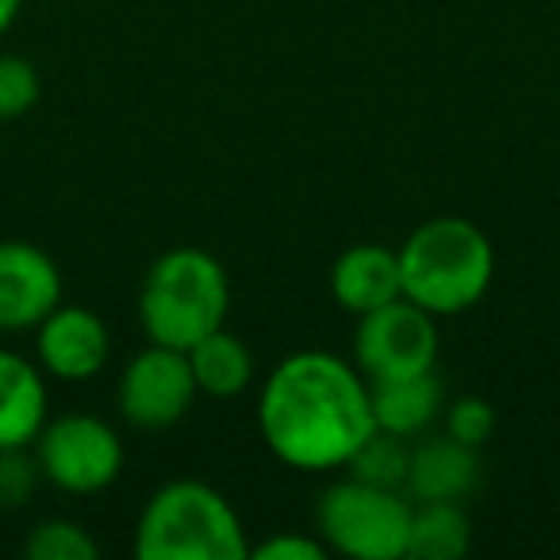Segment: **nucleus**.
Instances as JSON below:
<instances>
[{
  "label": "nucleus",
  "mask_w": 560,
  "mask_h": 560,
  "mask_svg": "<svg viewBox=\"0 0 560 560\" xmlns=\"http://www.w3.org/2000/svg\"><path fill=\"white\" fill-rule=\"evenodd\" d=\"M257 427L272 457L289 468L335 472L376 430L373 384L330 350L289 353L257 392Z\"/></svg>",
  "instance_id": "obj_1"
},
{
  "label": "nucleus",
  "mask_w": 560,
  "mask_h": 560,
  "mask_svg": "<svg viewBox=\"0 0 560 560\" xmlns=\"http://www.w3.org/2000/svg\"><path fill=\"white\" fill-rule=\"evenodd\" d=\"M399 277L411 304L427 307L434 319H450L488 296L495 280V246L472 219H427L399 246Z\"/></svg>",
  "instance_id": "obj_2"
},
{
  "label": "nucleus",
  "mask_w": 560,
  "mask_h": 560,
  "mask_svg": "<svg viewBox=\"0 0 560 560\" xmlns=\"http://www.w3.org/2000/svg\"><path fill=\"white\" fill-rule=\"evenodd\" d=\"M231 312V280L215 254L200 246H173L158 254L139 289V323L147 342L192 350L219 330Z\"/></svg>",
  "instance_id": "obj_3"
},
{
  "label": "nucleus",
  "mask_w": 560,
  "mask_h": 560,
  "mask_svg": "<svg viewBox=\"0 0 560 560\" xmlns=\"http://www.w3.org/2000/svg\"><path fill=\"white\" fill-rule=\"evenodd\" d=\"M139 560H242L249 537L238 511L203 480H170L147 499L135 526Z\"/></svg>",
  "instance_id": "obj_4"
},
{
  "label": "nucleus",
  "mask_w": 560,
  "mask_h": 560,
  "mask_svg": "<svg viewBox=\"0 0 560 560\" xmlns=\"http://www.w3.org/2000/svg\"><path fill=\"white\" fill-rule=\"evenodd\" d=\"M415 503L399 488H376L358 476L330 483L315 506V526L330 552L350 560L407 557Z\"/></svg>",
  "instance_id": "obj_5"
},
{
  "label": "nucleus",
  "mask_w": 560,
  "mask_h": 560,
  "mask_svg": "<svg viewBox=\"0 0 560 560\" xmlns=\"http://www.w3.org/2000/svg\"><path fill=\"white\" fill-rule=\"evenodd\" d=\"M32 453L39 460L43 480L66 495H96L124 472V438L108 419L96 415L47 419Z\"/></svg>",
  "instance_id": "obj_6"
},
{
  "label": "nucleus",
  "mask_w": 560,
  "mask_h": 560,
  "mask_svg": "<svg viewBox=\"0 0 560 560\" xmlns=\"http://www.w3.org/2000/svg\"><path fill=\"white\" fill-rule=\"evenodd\" d=\"M438 319L407 296L358 315L353 330V365L369 384L419 376L438 365Z\"/></svg>",
  "instance_id": "obj_7"
},
{
  "label": "nucleus",
  "mask_w": 560,
  "mask_h": 560,
  "mask_svg": "<svg viewBox=\"0 0 560 560\" xmlns=\"http://www.w3.org/2000/svg\"><path fill=\"white\" fill-rule=\"evenodd\" d=\"M196 376L185 350L150 342L124 365L116 384V407L139 430H170L192 411Z\"/></svg>",
  "instance_id": "obj_8"
},
{
  "label": "nucleus",
  "mask_w": 560,
  "mask_h": 560,
  "mask_svg": "<svg viewBox=\"0 0 560 560\" xmlns=\"http://www.w3.org/2000/svg\"><path fill=\"white\" fill-rule=\"evenodd\" d=\"M62 304V269L43 246L24 238L0 242V335L35 330Z\"/></svg>",
  "instance_id": "obj_9"
},
{
  "label": "nucleus",
  "mask_w": 560,
  "mask_h": 560,
  "mask_svg": "<svg viewBox=\"0 0 560 560\" xmlns=\"http://www.w3.org/2000/svg\"><path fill=\"white\" fill-rule=\"evenodd\" d=\"M112 358V330L93 307L58 304L35 327V361L47 376L66 384H85L104 373Z\"/></svg>",
  "instance_id": "obj_10"
},
{
  "label": "nucleus",
  "mask_w": 560,
  "mask_h": 560,
  "mask_svg": "<svg viewBox=\"0 0 560 560\" xmlns=\"http://www.w3.org/2000/svg\"><path fill=\"white\" fill-rule=\"evenodd\" d=\"M330 296L342 312L365 315L376 307L404 296V277H399V249L381 242H358L342 249L330 265Z\"/></svg>",
  "instance_id": "obj_11"
},
{
  "label": "nucleus",
  "mask_w": 560,
  "mask_h": 560,
  "mask_svg": "<svg viewBox=\"0 0 560 560\" xmlns=\"http://www.w3.org/2000/svg\"><path fill=\"white\" fill-rule=\"evenodd\" d=\"M47 419L50 392L39 361L0 346V450H32Z\"/></svg>",
  "instance_id": "obj_12"
},
{
  "label": "nucleus",
  "mask_w": 560,
  "mask_h": 560,
  "mask_svg": "<svg viewBox=\"0 0 560 560\" xmlns=\"http://www.w3.org/2000/svg\"><path fill=\"white\" fill-rule=\"evenodd\" d=\"M476 483H480V450L460 445L450 434H422L411 445V468H407L404 491L415 503H430V499L460 503L465 495H472Z\"/></svg>",
  "instance_id": "obj_13"
},
{
  "label": "nucleus",
  "mask_w": 560,
  "mask_h": 560,
  "mask_svg": "<svg viewBox=\"0 0 560 560\" xmlns=\"http://www.w3.org/2000/svg\"><path fill=\"white\" fill-rule=\"evenodd\" d=\"M445 407L442 381L430 373L399 376V381H376L373 384V419L376 430H388L396 438H422L438 422Z\"/></svg>",
  "instance_id": "obj_14"
},
{
  "label": "nucleus",
  "mask_w": 560,
  "mask_h": 560,
  "mask_svg": "<svg viewBox=\"0 0 560 560\" xmlns=\"http://www.w3.org/2000/svg\"><path fill=\"white\" fill-rule=\"evenodd\" d=\"M188 365H192L196 388L211 399H234L249 388L254 381V353L238 335L226 327L203 335L200 342L188 350Z\"/></svg>",
  "instance_id": "obj_15"
},
{
  "label": "nucleus",
  "mask_w": 560,
  "mask_h": 560,
  "mask_svg": "<svg viewBox=\"0 0 560 560\" xmlns=\"http://www.w3.org/2000/svg\"><path fill=\"white\" fill-rule=\"evenodd\" d=\"M472 545V522L465 506L450 499H430L415 503L411 511V537H407V557L419 560H457Z\"/></svg>",
  "instance_id": "obj_16"
},
{
  "label": "nucleus",
  "mask_w": 560,
  "mask_h": 560,
  "mask_svg": "<svg viewBox=\"0 0 560 560\" xmlns=\"http://www.w3.org/2000/svg\"><path fill=\"white\" fill-rule=\"evenodd\" d=\"M350 476L376 488H407V468H411V445L407 438H396L388 430H373L365 442L358 445V453L350 457Z\"/></svg>",
  "instance_id": "obj_17"
},
{
  "label": "nucleus",
  "mask_w": 560,
  "mask_h": 560,
  "mask_svg": "<svg viewBox=\"0 0 560 560\" xmlns=\"http://www.w3.org/2000/svg\"><path fill=\"white\" fill-rule=\"evenodd\" d=\"M24 552L32 560H96L101 545L81 522L73 518H47L27 534Z\"/></svg>",
  "instance_id": "obj_18"
},
{
  "label": "nucleus",
  "mask_w": 560,
  "mask_h": 560,
  "mask_svg": "<svg viewBox=\"0 0 560 560\" xmlns=\"http://www.w3.org/2000/svg\"><path fill=\"white\" fill-rule=\"evenodd\" d=\"M39 96H43L39 70L24 55L0 50V124L27 116L39 104Z\"/></svg>",
  "instance_id": "obj_19"
},
{
  "label": "nucleus",
  "mask_w": 560,
  "mask_h": 560,
  "mask_svg": "<svg viewBox=\"0 0 560 560\" xmlns=\"http://www.w3.org/2000/svg\"><path fill=\"white\" fill-rule=\"evenodd\" d=\"M445 434L457 438L460 445L480 450L491 434H495V407L483 396H460L445 404Z\"/></svg>",
  "instance_id": "obj_20"
},
{
  "label": "nucleus",
  "mask_w": 560,
  "mask_h": 560,
  "mask_svg": "<svg viewBox=\"0 0 560 560\" xmlns=\"http://www.w3.org/2000/svg\"><path fill=\"white\" fill-rule=\"evenodd\" d=\"M43 472L35 453L27 450H0V506H24L35 495Z\"/></svg>",
  "instance_id": "obj_21"
},
{
  "label": "nucleus",
  "mask_w": 560,
  "mask_h": 560,
  "mask_svg": "<svg viewBox=\"0 0 560 560\" xmlns=\"http://www.w3.org/2000/svg\"><path fill=\"white\" fill-rule=\"evenodd\" d=\"M249 557L254 560H327L330 549L319 534L284 529V534H272V537H265V541L249 545Z\"/></svg>",
  "instance_id": "obj_22"
},
{
  "label": "nucleus",
  "mask_w": 560,
  "mask_h": 560,
  "mask_svg": "<svg viewBox=\"0 0 560 560\" xmlns=\"http://www.w3.org/2000/svg\"><path fill=\"white\" fill-rule=\"evenodd\" d=\"M20 9H24V0H0V39H4V35L16 27Z\"/></svg>",
  "instance_id": "obj_23"
}]
</instances>
